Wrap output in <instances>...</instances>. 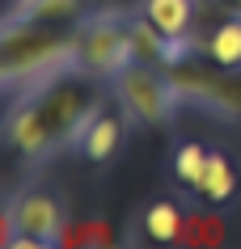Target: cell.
Instances as JSON below:
<instances>
[{
  "label": "cell",
  "mask_w": 241,
  "mask_h": 249,
  "mask_svg": "<svg viewBox=\"0 0 241 249\" xmlns=\"http://www.w3.org/2000/svg\"><path fill=\"white\" fill-rule=\"evenodd\" d=\"M140 228L157 245H178L182 241V228H186V215H182V207H178L174 198H157V203H148Z\"/></svg>",
  "instance_id": "cell-8"
},
{
  "label": "cell",
  "mask_w": 241,
  "mask_h": 249,
  "mask_svg": "<svg viewBox=\"0 0 241 249\" xmlns=\"http://www.w3.org/2000/svg\"><path fill=\"white\" fill-rule=\"evenodd\" d=\"M72 64H76V72H85V76H106V80H114L123 68H131L135 64L131 17H123V13L89 17V21L72 34Z\"/></svg>",
  "instance_id": "cell-1"
},
{
  "label": "cell",
  "mask_w": 241,
  "mask_h": 249,
  "mask_svg": "<svg viewBox=\"0 0 241 249\" xmlns=\"http://www.w3.org/2000/svg\"><path fill=\"white\" fill-rule=\"evenodd\" d=\"M30 97L42 106V114L51 118L55 135H59V140H68V144L76 140V131L85 127V118L97 110V97L89 93L85 72H76V68H68V72H59V76L42 80Z\"/></svg>",
  "instance_id": "cell-3"
},
{
  "label": "cell",
  "mask_w": 241,
  "mask_h": 249,
  "mask_svg": "<svg viewBox=\"0 0 241 249\" xmlns=\"http://www.w3.org/2000/svg\"><path fill=\"white\" fill-rule=\"evenodd\" d=\"M233 195H237V165L224 152H212L207 169H203V182H199V198H207L212 207H224Z\"/></svg>",
  "instance_id": "cell-9"
},
{
  "label": "cell",
  "mask_w": 241,
  "mask_h": 249,
  "mask_svg": "<svg viewBox=\"0 0 241 249\" xmlns=\"http://www.w3.org/2000/svg\"><path fill=\"white\" fill-rule=\"evenodd\" d=\"M178 245H224V224L216 220V215H186V228H182V241Z\"/></svg>",
  "instance_id": "cell-13"
},
{
  "label": "cell",
  "mask_w": 241,
  "mask_h": 249,
  "mask_svg": "<svg viewBox=\"0 0 241 249\" xmlns=\"http://www.w3.org/2000/svg\"><path fill=\"white\" fill-rule=\"evenodd\" d=\"M59 245H114V232H110V224H102V220L68 224L64 236H59Z\"/></svg>",
  "instance_id": "cell-14"
},
{
  "label": "cell",
  "mask_w": 241,
  "mask_h": 249,
  "mask_svg": "<svg viewBox=\"0 0 241 249\" xmlns=\"http://www.w3.org/2000/svg\"><path fill=\"white\" fill-rule=\"evenodd\" d=\"M224 9H233V13H241V0H224Z\"/></svg>",
  "instance_id": "cell-15"
},
{
  "label": "cell",
  "mask_w": 241,
  "mask_h": 249,
  "mask_svg": "<svg viewBox=\"0 0 241 249\" xmlns=\"http://www.w3.org/2000/svg\"><path fill=\"white\" fill-rule=\"evenodd\" d=\"M9 211H13L17 228H21V236H17L13 249H30V245H55L59 236H64V203L51 195V190H38V186H30V190H21L17 198H9Z\"/></svg>",
  "instance_id": "cell-4"
},
{
  "label": "cell",
  "mask_w": 241,
  "mask_h": 249,
  "mask_svg": "<svg viewBox=\"0 0 241 249\" xmlns=\"http://www.w3.org/2000/svg\"><path fill=\"white\" fill-rule=\"evenodd\" d=\"M140 13L165 38H186L195 17H199V0H140Z\"/></svg>",
  "instance_id": "cell-7"
},
{
  "label": "cell",
  "mask_w": 241,
  "mask_h": 249,
  "mask_svg": "<svg viewBox=\"0 0 241 249\" xmlns=\"http://www.w3.org/2000/svg\"><path fill=\"white\" fill-rule=\"evenodd\" d=\"M165 68L157 64H131L114 76V97L127 106V114L144 127H165L174 123V106H178V85L169 76H161Z\"/></svg>",
  "instance_id": "cell-2"
},
{
  "label": "cell",
  "mask_w": 241,
  "mask_h": 249,
  "mask_svg": "<svg viewBox=\"0 0 241 249\" xmlns=\"http://www.w3.org/2000/svg\"><path fill=\"white\" fill-rule=\"evenodd\" d=\"M4 140H9V148H17V152H21V157H30V160H42L55 144H64V140L55 135L51 118L42 114V106L34 102V97L9 110V123H4Z\"/></svg>",
  "instance_id": "cell-6"
},
{
  "label": "cell",
  "mask_w": 241,
  "mask_h": 249,
  "mask_svg": "<svg viewBox=\"0 0 241 249\" xmlns=\"http://www.w3.org/2000/svg\"><path fill=\"white\" fill-rule=\"evenodd\" d=\"M85 0H21L9 17H21V21H34V26H59L64 30L68 21H76Z\"/></svg>",
  "instance_id": "cell-10"
},
{
  "label": "cell",
  "mask_w": 241,
  "mask_h": 249,
  "mask_svg": "<svg viewBox=\"0 0 241 249\" xmlns=\"http://www.w3.org/2000/svg\"><path fill=\"white\" fill-rule=\"evenodd\" d=\"M207 55H212L216 68H224V72H241V13L224 17V21L212 30V38H207Z\"/></svg>",
  "instance_id": "cell-11"
},
{
  "label": "cell",
  "mask_w": 241,
  "mask_h": 249,
  "mask_svg": "<svg viewBox=\"0 0 241 249\" xmlns=\"http://www.w3.org/2000/svg\"><path fill=\"white\" fill-rule=\"evenodd\" d=\"M207 157H212V152H207L199 140H186V144L174 152V178H178L182 186H190L195 195H199V182H203V169H207Z\"/></svg>",
  "instance_id": "cell-12"
},
{
  "label": "cell",
  "mask_w": 241,
  "mask_h": 249,
  "mask_svg": "<svg viewBox=\"0 0 241 249\" xmlns=\"http://www.w3.org/2000/svg\"><path fill=\"white\" fill-rule=\"evenodd\" d=\"M123 135H127V106L123 102H97V110L85 118V127L76 131L72 148H76L85 160H110L123 148Z\"/></svg>",
  "instance_id": "cell-5"
}]
</instances>
